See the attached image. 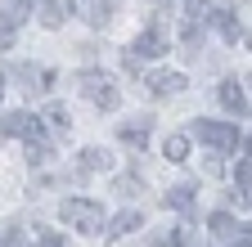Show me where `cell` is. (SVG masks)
<instances>
[{
	"mask_svg": "<svg viewBox=\"0 0 252 247\" xmlns=\"http://www.w3.org/2000/svg\"><path fill=\"white\" fill-rule=\"evenodd\" d=\"M9 247H14V243H9ZM23 247H63V234H54V229H27Z\"/></svg>",
	"mask_w": 252,
	"mask_h": 247,
	"instance_id": "17",
	"label": "cell"
},
{
	"mask_svg": "<svg viewBox=\"0 0 252 247\" xmlns=\"http://www.w3.org/2000/svg\"><path fill=\"white\" fill-rule=\"evenodd\" d=\"M162 202L176 207V211H194V184H176V189H171Z\"/></svg>",
	"mask_w": 252,
	"mask_h": 247,
	"instance_id": "18",
	"label": "cell"
},
{
	"mask_svg": "<svg viewBox=\"0 0 252 247\" xmlns=\"http://www.w3.org/2000/svg\"><path fill=\"white\" fill-rule=\"evenodd\" d=\"M0 247H9V234H5V229H0Z\"/></svg>",
	"mask_w": 252,
	"mask_h": 247,
	"instance_id": "23",
	"label": "cell"
},
{
	"mask_svg": "<svg viewBox=\"0 0 252 247\" xmlns=\"http://www.w3.org/2000/svg\"><path fill=\"white\" fill-rule=\"evenodd\" d=\"M9 41H14V32H0V50H9Z\"/></svg>",
	"mask_w": 252,
	"mask_h": 247,
	"instance_id": "22",
	"label": "cell"
},
{
	"mask_svg": "<svg viewBox=\"0 0 252 247\" xmlns=\"http://www.w3.org/2000/svg\"><path fill=\"white\" fill-rule=\"evenodd\" d=\"M194 135H198L203 144H212V148H220V153H234V148L243 144V135H239V126H230V121H194Z\"/></svg>",
	"mask_w": 252,
	"mask_h": 247,
	"instance_id": "4",
	"label": "cell"
},
{
	"mask_svg": "<svg viewBox=\"0 0 252 247\" xmlns=\"http://www.w3.org/2000/svg\"><path fill=\"white\" fill-rule=\"evenodd\" d=\"M59 216L68 229H81V234H99L104 229V207L90 202V198H63L59 202Z\"/></svg>",
	"mask_w": 252,
	"mask_h": 247,
	"instance_id": "1",
	"label": "cell"
},
{
	"mask_svg": "<svg viewBox=\"0 0 252 247\" xmlns=\"http://www.w3.org/2000/svg\"><path fill=\"white\" fill-rule=\"evenodd\" d=\"M162 153H167V162H185L189 158V135H167V144H162Z\"/></svg>",
	"mask_w": 252,
	"mask_h": 247,
	"instance_id": "19",
	"label": "cell"
},
{
	"mask_svg": "<svg viewBox=\"0 0 252 247\" xmlns=\"http://www.w3.org/2000/svg\"><path fill=\"white\" fill-rule=\"evenodd\" d=\"M207 229H212L216 238H234V234H239V225H234L230 211H212V216H207Z\"/></svg>",
	"mask_w": 252,
	"mask_h": 247,
	"instance_id": "16",
	"label": "cell"
},
{
	"mask_svg": "<svg viewBox=\"0 0 252 247\" xmlns=\"http://www.w3.org/2000/svg\"><path fill=\"white\" fill-rule=\"evenodd\" d=\"M41 121H45V131H50V135H68V131H72V117H68V108H59V104H50Z\"/></svg>",
	"mask_w": 252,
	"mask_h": 247,
	"instance_id": "14",
	"label": "cell"
},
{
	"mask_svg": "<svg viewBox=\"0 0 252 247\" xmlns=\"http://www.w3.org/2000/svg\"><path fill=\"white\" fill-rule=\"evenodd\" d=\"M162 50H171V41H167V32H162V23H149L144 32L131 41V54H135V58H158Z\"/></svg>",
	"mask_w": 252,
	"mask_h": 247,
	"instance_id": "5",
	"label": "cell"
},
{
	"mask_svg": "<svg viewBox=\"0 0 252 247\" xmlns=\"http://www.w3.org/2000/svg\"><path fill=\"white\" fill-rule=\"evenodd\" d=\"M68 14H72L68 0H45V5H41V23H45V27H63V23H68Z\"/></svg>",
	"mask_w": 252,
	"mask_h": 247,
	"instance_id": "15",
	"label": "cell"
},
{
	"mask_svg": "<svg viewBox=\"0 0 252 247\" xmlns=\"http://www.w3.org/2000/svg\"><path fill=\"white\" fill-rule=\"evenodd\" d=\"M220 104H225L234 117H248V90H243V81H220Z\"/></svg>",
	"mask_w": 252,
	"mask_h": 247,
	"instance_id": "7",
	"label": "cell"
},
{
	"mask_svg": "<svg viewBox=\"0 0 252 247\" xmlns=\"http://www.w3.org/2000/svg\"><path fill=\"white\" fill-rule=\"evenodd\" d=\"M32 14V0H5L0 5V32H14V27H23Z\"/></svg>",
	"mask_w": 252,
	"mask_h": 247,
	"instance_id": "8",
	"label": "cell"
},
{
	"mask_svg": "<svg viewBox=\"0 0 252 247\" xmlns=\"http://www.w3.org/2000/svg\"><path fill=\"white\" fill-rule=\"evenodd\" d=\"M77 5H81V18L90 27H108L113 23V5H108V0H77Z\"/></svg>",
	"mask_w": 252,
	"mask_h": 247,
	"instance_id": "10",
	"label": "cell"
},
{
	"mask_svg": "<svg viewBox=\"0 0 252 247\" xmlns=\"http://www.w3.org/2000/svg\"><path fill=\"white\" fill-rule=\"evenodd\" d=\"M234 184H239V198H243V207H248V193H252V162H248V158L234 166Z\"/></svg>",
	"mask_w": 252,
	"mask_h": 247,
	"instance_id": "20",
	"label": "cell"
},
{
	"mask_svg": "<svg viewBox=\"0 0 252 247\" xmlns=\"http://www.w3.org/2000/svg\"><path fill=\"white\" fill-rule=\"evenodd\" d=\"M113 166V158H108V148H99V144H90V148H81V162H77V171L81 175H90V171H108Z\"/></svg>",
	"mask_w": 252,
	"mask_h": 247,
	"instance_id": "11",
	"label": "cell"
},
{
	"mask_svg": "<svg viewBox=\"0 0 252 247\" xmlns=\"http://www.w3.org/2000/svg\"><path fill=\"white\" fill-rule=\"evenodd\" d=\"M203 5H207V0H185V14H198Z\"/></svg>",
	"mask_w": 252,
	"mask_h": 247,
	"instance_id": "21",
	"label": "cell"
},
{
	"mask_svg": "<svg viewBox=\"0 0 252 247\" xmlns=\"http://www.w3.org/2000/svg\"><path fill=\"white\" fill-rule=\"evenodd\" d=\"M180 90H185V72H153L149 77V95L153 99H171Z\"/></svg>",
	"mask_w": 252,
	"mask_h": 247,
	"instance_id": "6",
	"label": "cell"
},
{
	"mask_svg": "<svg viewBox=\"0 0 252 247\" xmlns=\"http://www.w3.org/2000/svg\"><path fill=\"white\" fill-rule=\"evenodd\" d=\"M0 135L32 139V148H45V126H41V117H32V112H5L0 117Z\"/></svg>",
	"mask_w": 252,
	"mask_h": 247,
	"instance_id": "2",
	"label": "cell"
},
{
	"mask_svg": "<svg viewBox=\"0 0 252 247\" xmlns=\"http://www.w3.org/2000/svg\"><path fill=\"white\" fill-rule=\"evenodd\" d=\"M81 95H86L94 108H104V112H113V108L122 104L113 77H104V72H81Z\"/></svg>",
	"mask_w": 252,
	"mask_h": 247,
	"instance_id": "3",
	"label": "cell"
},
{
	"mask_svg": "<svg viewBox=\"0 0 252 247\" xmlns=\"http://www.w3.org/2000/svg\"><path fill=\"white\" fill-rule=\"evenodd\" d=\"M140 225H144V216H140V211H122V216H113V225L104 229V238H126V234L140 229Z\"/></svg>",
	"mask_w": 252,
	"mask_h": 247,
	"instance_id": "13",
	"label": "cell"
},
{
	"mask_svg": "<svg viewBox=\"0 0 252 247\" xmlns=\"http://www.w3.org/2000/svg\"><path fill=\"white\" fill-rule=\"evenodd\" d=\"M234 247H252V243H248V234H243V238H239V243H234Z\"/></svg>",
	"mask_w": 252,
	"mask_h": 247,
	"instance_id": "24",
	"label": "cell"
},
{
	"mask_svg": "<svg viewBox=\"0 0 252 247\" xmlns=\"http://www.w3.org/2000/svg\"><path fill=\"white\" fill-rule=\"evenodd\" d=\"M122 144H131V148H144L149 144V117H135V121H122L117 126Z\"/></svg>",
	"mask_w": 252,
	"mask_h": 247,
	"instance_id": "12",
	"label": "cell"
},
{
	"mask_svg": "<svg viewBox=\"0 0 252 247\" xmlns=\"http://www.w3.org/2000/svg\"><path fill=\"white\" fill-rule=\"evenodd\" d=\"M0 90H5V77H0Z\"/></svg>",
	"mask_w": 252,
	"mask_h": 247,
	"instance_id": "25",
	"label": "cell"
},
{
	"mask_svg": "<svg viewBox=\"0 0 252 247\" xmlns=\"http://www.w3.org/2000/svg\"><path fill=\"white\" fill-rule=\"evenodd\" d=\"M212 23H216V32H220V41H225V45H239V41H243V27H239L234 9H212Z\"/></svg>",
	"mask_w": 252,
	"mask_h": 247,
	"instance_id": "9",
	"label": "cell"
}]
</instances>
